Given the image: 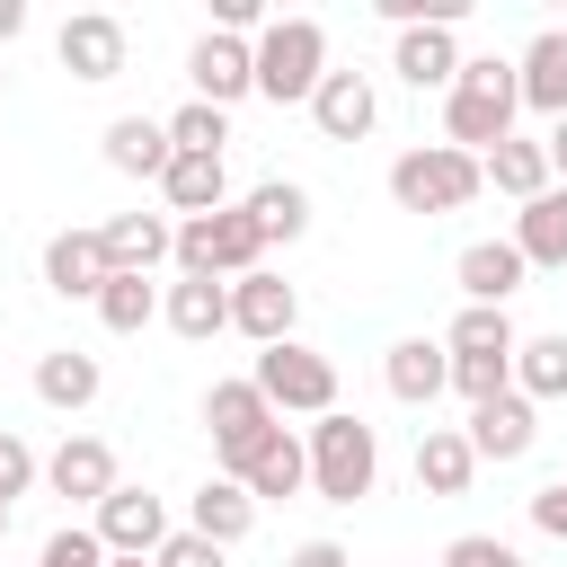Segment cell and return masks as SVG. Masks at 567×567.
<instances>
[{
    "label": "cell",
    "instance_id": "1",
    "mask_svg": "<svg viewBox=\"0 0 567 567\" xmlns=\"http://www.w3.org/2000/svg\"><path fill=\"white\" fill-rule=\"evenodd\" d=\"M514 115H523V89H514V62H496V53H478V62H461V80L443 89V142L452 151H496L505 133H514Z\"/></svg>",
    "mask_w": 567,
    "mask_h": 567
},
{
    "label": "cell",
    "instance_id": "2",
    "mask_svg": "<svg viewBox=\"0 0 567 567\" xmlns=\"http://www.w3.org/2000/svg\"><path fill=\"white\" fill-rule=\"evenodd\" d=\"M248 62H257V97L310 106V89L328 80V27L319 18H266L257 44H248Z\"/></svg>",
    "mask_w": 567,
    "mask_h": 567
},
{
    "label": "cell",
    "instance_id": "3",
    "mask_svg": "<svg viewBox=\"0 0 567 567\" xmlns=\"http://www.w3.org/2000/svg\"><path fill=\"white\" fill-rule=\"evenodd\" d=\"M301 452H310V487H319L328 505H363V496H372V478H381V443H372V425H363V416H346V408L310 416Z\"/></svg>",
    "mask_w": 567,
    "mask_h": 567
},
{
    "label": "cell",
    "instance_id": "4",
    "mask_svg": "<svg viewBox=\"0 0 567 567\" xmlns=\"http://www.w3.org/2000/svg\"><path fill=\"white\" fill-rule=\"evenodd\" d=\"M177 275H204V284H239V275H257L266 266V230L248 221V204H221V213H204V221H177Z\"/></svg>",
    "mask_w": 567,
    "mask_h": 567
},
{
    "label": "cell",
    "instance_id": "5",
    "mask_svg": "<svg viewBox=\"0 0 567 567\" xmlns=\"http://www.w3.org/2000/svg\"><path fill=\"white\" fill-rule=\"evenodd\" d=\"M478 195V159L470 151H452V142H416V151H399L390 159V204L399 213H461Z\"/></svg>",
    "mask_w": 567,
    "mask_h": 567
},
{
    "label": "cell",
    "instance_id": "6",
    "mask_svg": "<svg viewBox=\"0 0 567 567\" xmlns=\"http://www.w3.org/2000/svg\"><path fill=\"white\" fill-rule=\"evenodd\" d=\"M248 381L266 390L275 416H328V408H337V363H328L319 346H301V337L257 346V372H248Z\"/></svg>",
    "mask_w": 567,
    "mask_h": 567
},
{
    "label": "cell",
    "instance_id": "7",
    "mask_svg": "<svg viewBox=\"0 0 567 567\" xmlns=\"http://www.w3.org/2000/svg\"><path fill=\"white\" fill-rule=\"evenodd\" d=\"M275 425H284V416L266 408V390H257V381H213V390H204V434H213L221 478H239V461H248Z\"/></svg>",
    "mask_w": 567,
    "mask_h": 567
},
{
    "label": "cell",
    "instance_id": "8",
    "mask_svg": "<svg viewBox=\"0 0 567 567\" xmlns=\"http://www.w3.org/2000/svg\"><path fill=\"white\" fill-rule=\"evenodd\" d=\"M53 53H62V71H71V80H115V71H124V53H133V35H124V18H115V9H80V18H62Z\"/></svg>",
    "mask_w": 567,
    "mask_h": 567
},
{
    "label": "cell",
    "instance_id": "9",
    "mask_svg": "<svg viewBox=\"0 0 567 567\" xmlns=\"http://www.w3.org/2000/svg\"><path fill=\"white\" fill-rule=\"evenodd\" d=\"M186 80H195V97L204 106H239V97H257V62H248V35H195V53H186Z\"/></svg>",
    "mask_w": 567,
    "mask_h": 567
},
{
    "label": "cell",
    "instance_id": "10",
    "mask_svg": "<svg viewBox=\"0 0 567 567\" xmlns=\"http://www.w3.org/2000/svg\"><path fill=\"white\" fill-rule=\"evenodd\" d=\"M89 532H97V549H106V558H151V549L168 540V505H159L151 487H115V496L97 505V523H89Z\"/></svg>",
    "mask_w": 567,
    "mask_h": 567
},
{
    "label": "cell",
    "instance_id": "11",
    "mask_svg": "<svg viewBox=\"0 0 567 567\" xmlns=\"http://www.w3.org/2000/svg\"><path fill=\"white\" fill-rule=\"evenodd\" d=\"M292 319H301V292H292L284 275H266V266H257V275H239V284H230V328H239L248 346H284V337H292Z\"/></svg>",
    "mask_w": 567,
    "mask_h": 567
},
{
    "label": "cell",
    "instance_id": "12",
    "mask_svg": "<svg viewBox=\"0 0 567 567\" xmlns=\"http://www.w3.org/2000/svg\"><path fill=\"white\" fill-rule=\"evenodd\" d=\"M461 434H470V452H478V461H523V452L540 443V408H532L523 390H496V399H478V408H470V425H461Z\"/></svg>",
    "mask_w": 567,
    "mask_h": 567
},
{
    "label": "cell",
    "instance_id": "13",
    "mask_svg": "<svg viewBox=\"0 0 567 567\" xmlns=\"http://www.w3.org/2000/svg\"><path fill=\"white\" fill-rule=\"evenodd\" d=\"M310 124H319L328 142H363V133L381 124V89H372L363 71H328V80L310 89Z\"/></svg>",
    "mask_w": 567,
    "mask_h": 567
},
{
    "label": "cell",
    "instance_id": "14",
    "mask_svg": "<svg viewBox=\"0 0 567 567\" xmlns=\"http://www.w3.org/2000/svg\"><path fill=\"white\" fill-rule=\"evenodd\" d=\"M44 478H53V496H71V505H106L124 478H115V452L97 443V434H62L53 443V461H44Z\"/></svg>",
    "mask_w": 567,
    "mask_h": 567
},
{
    "label": "cell",
    "instance_id": "15",
    "mask_svg": "<svg viewBox=\"0 0 567 567\" xmlns=\"http://www.w3.org/2000/svg\"><path fill=\"white\" fill-rule=\"evenodd\" d=\"M106 275H115V266H106V239H97V230H53V239H44V284H53L62 301H97Z\"/></svg>",
    "mask_w": 567,
    "mask_h": 567
},
{
    "label": "cell",
    "instance_id": "16",
    "mask_svg": "<svg viewBox=\"0 0 567 567\" xmlns=\"http://www.w3.org/2000/svg\"><path fill=\"white\" fill-rule=\"evenodd\" d=\"M381 381H390V399L434 408V399L452 390V354H443V337H399V346L381 354Z\"/></svg>",
    "mask_w": 567,
    "mask_h": 567
},
{
    "label": "cell",
    "instance_id": "17",
    "mask_svg": "<svg viewBox=\"0 0 567 567\" xmlns=\"http://www.w3.org/2000/svg\"><path fill=\"white\" fill-rule=\"evenodd\" d=\"M97 239H106V266L115 275H151V266H168L177 221L168 213H115V221H97Z\"/></svg>",
    "mask_w": 567,
    "mask_h": 567
},
{
    "label": "cell",
    "instance_id": "18",
    "mask_svg": "<svg viewBox=\"0 0 567 567\" xmlns=\"http://www.w3.org/2000/svg\"><path fill=\"white\" fill-rule=\"evenodd\" d=\"M452 275H461V292H470V310H505V301L523 292V275H532V266L514 257V239H470Z\"/></svg>",
    "mask_w": 567,
    "mask_h": 567
},
{
    "label": "cell",
    "instance_id": "19",
    "mask_svg": "<svg viewBox=\"0 0 567 567\" xmlns=\"http://www.w3.org/2000/svg\"><path fill=\"white\" fill-rule=\"evenodd\" d=\"M186 532H204L213 549H239V540L257 532V496H248L239 478H221V470H213V478L195 487V505H186Z\"/></svg>",
    "mask_w": 567,
    "mask_h": 567
},
{
    "label": "cell",
    "instance_id": "20",
    "mask_svg": "<svg viewBox=\"0 0 567 567\" xmlns=\"http://www.w3.org/2000/svg\"><path fill=\"white\" fill-rule=\"evenodd\" d=\"M390 71H399L408 89H452V80H461V35H452V27H399Z\"/></svg>",
    "mask_w": 567,
    "mask_h": 567
},
{
    "label": "cell",
    "instance_id": "21",
    "mask_svg": "<svg viewBox=\"0 0 567 567\" xmlns=\"http://www.w3.org/2000/svg\"><path fill=\"white\" fill-rule=\"evenodd\" d=\"M239 487H248L257 505H266V496H301V487H310V452H301V434H292V425H275V434L239 461Z\"/></svg>",
    "mask_w": 567,
    "mask_h": 567
},
{
    "label": "cell",
    "instance_id": "22",
    "mask_svg": "<svg viewBox=\"0 0 567 567\" xmlns=\"http://www.w3.org/2000/svg\"><path fill=\"white\" fill-rule=\"evenodd\" d=\"M514 89H523V106H540L549 124L567 115V27H540V35L523 44V62H514Z\"/></svg>",
    "mask_w": 567,
    "mask_h": 567
},
{
    "label": "cell",
    "instance_id": "23",
    "mask_svg": "<svg viewBox=\"0 0 567 567\" xmlns=\"http://www.w3.org/2000/svg\"><path fill=\"white\" fill-rule=\"evenodd\" d=\"M478 186H496V195H514V204H532V195H549L558 177H549V151H540V142H523V133H505L496 151H478Z\"/></svg>",
    "mask_w": 567,
    "mask_h": 567
},
{
    "label": "cell",
    "instance_id": "24",
    "mask_svg": "<svg viewBox=\"0 0 567 567\" xmlns=\"http://www.w3.org/2000/svg\"><path fill=\"white\" fill-rule=\"evenodd\" d=\"M159 319L186 337V346H204V337H221L230 328V284H204V275H177L168 292H159Z\"/></svg>",
    "mask_w": 567,
    "mask_h": 567
},
{
    "label": "cell",
    "instance_id": "25",
    "mask_svg": "<svg viewBox=\"0 0 567 567\" xmlns=\"http://www.w3.org/2000/svg\"><path fill=\"white\" fill-rule=\"evenodd\" d=\"M470 478H478L470 434H461V425H425V434H416V487H425V496H470Z\"/></svg>",
    "mask_w": 567,
    "mask_h": 567
},
{
    "label": "cell",
    "instance_id": "26",
    "mask_svg": "<svg viewBox=\"0 0 567 567\" xmlns=\"http://www.w3.org/2000/svg\"><path fill=\"white\" fill-rule=\"evenodd\" d=\"M159 195H168V213L204 221V213H221V204H230V168H221V159H195V151H177V159L159 168Z\"/></svg>",
    "mask_w": 567,
    "mask_h": 567
},
{
    "label": "cell",
    "instance_id": "27",
    "mask_svg": "<svg viewBox=\"0 0 567 567\" xmlns=\"http://www.w3.org/2000/svg\"><path fill=\"white\" fill-rule=\"evenodd\" d=\"M97 354H80V346H53V354H35V399L44 408H62V416H80L89 399H97Z\"/></svg>",
    "mask_w": 567,
    "mask_h": 567
},
{
    "label": "cell",
    "instance_id": "28",
    "mask_svg": "<svg viewBox=\"0 0 567 567\" xmlns=\"http://www.w3.org/2000/svg\"><path fill=\"white\" fill-rule=\"evenodd\" d=\"M514 257L523 266H567V186H549L514 213Z\"/></svg>",
    "mask_w": 567,
    "mask_h": 567
},
{
    "label": "cell",
    "instance_id": "29",
    "mask_svg": "<svg viewBox=\"0 0 567 567\" xmlns=\"http://www.w3.org/2000/svg\"><path fill=\"white\" fill-rule=\"evenodd\" d=\"M177 151H168V124H151V115H115L106 124V168H124V177H159Z\"/></svg>",
    "mask_w": 567,
    "mask_h": 567
},
{
    "label": "cell",
    "instance_id": "30",
    "mask_svg": "<svg viewBox=\"0 0 567 567\" xmlns=\"http://www.w3.org/2000/svg\"><path fill=\"white\" fill-rule=\"evenodd\" d=\"M239 204H248V221L266 230V248H275V239L292 248V239L310 230V186H292V177H266V186H257V195H239Z\"/></svg>",
    "mask_w": 567,
    "mask_h": 567
},
{
    "label": "cell",
    "instance_id": "31",
    "mask_svg": "<svg viewBox=\"0 0 567 567\" xmlns=\"http://www.w3.org/2000/svg\"><path fill=\"white\" fill-rule=\"evenodd\" d=\"M514 390L540 408V399H567V337H514Z\"/></svg>",
    "mask_w": 567,
    "mask_h": 567
},
{
    "label": "cell",
    "instance_id": "32",
    "mask_svg": "<svg viewBox=\"0 0 567 567\" xmlns=\"http://www.w3.org/2000/svg\"><path fill=\"white\" fill-rule=\"evenodd\" d=\"M97 319H106L115 337H142V328L159 319V284H151V275H106V292H97Z\"/></svg>",
    "mask_w": 567,
    "mask_h": 567
},
{
    "label": "cell",
    "instance_id": "33",
    "mask_svg": "<svg viewBox=\"0 0 567 567\" xmlns=\"http://www.w3.org/2000/svg\"><path fill=\"white\" fill-rule=\"evenodd\" d=\"M443 354H452V363H470V354H496V363H505V354H514V319H505V310H461V319L443 328Z\"/></svg>",
    "mask_w": 567,
    "mask_h": 567
},
{
    "label": "cell",
    "instance_id": "34",
    "mask_svg": "<svg viewBox=\"0 0 567 567\" xmlns=\"http://www.w3.org/2000/svg\"><path fill=\"white\" fill-rule=\"evenodd\" d=\"M221 142H230V115H221V106H204V97H186V106L168 115V151H195V159H221Z\"/></svg>",
    "mask_w": 567,
    "mask_h": 567
},
{
    "label": "cell",
    "instance_id": "35",
    "mask_svg": "<svg viewBox=\"0 0 567 567\" xmlns=\"http://www.w3.org/2000/svg\"><path fill=\"white\" fill-rule=\"evenodd\" d=\"M452 390L478 408V399H496V390H514V354L496 363V354H470V363H452Z\"/></svg>",
    "mask_w": 567,
    "mask_h": 567
},
{
    "label": "cell",
    "instance_id": "36",
    "mask_svg": "<svg viewBox=\"0 0 567 567\" xmlns=\"http://www.w3.org/2000/svg\"><path fill=\"white\" fill-rule=\"evenodd\" d=\"M35 567H106V549H97V532L89 523H62L53 540H44V558Z\"/></svg>",
    "mask_w": 567,
    "mask_h": 567
},
{
    "label": "cell",
    "instance_id": "37",
    "mask_svg": "<svg viewBox=\"0 0 567 567\" xmlns=\"http://www.w3.org/2000/svg\"><path fill=\"white\" fill-rule=\"evenodd\" d=\"M443 567H523V549L496 540V532H461V540L443 549Z\"/></svg>",
    "mask_w": 567,
    "mask_h": 567
},
{
    "label": "cell",
    "instance_id": "38",
    "mask_svg": "<svg viewBox=\"0 0 567 567\" xmlns=\"http://www.w3.org/2000/svg\"><path fill=\"white\" fill-rule=\"evenodd\" d=\"M35 470H44V461H35V452H27V443L0 425V505H18V496L35 487Z\"/></svg>",
    "mask_w": 567,
    "mask_h": 567
},
{
    "label": "cell",
    "instance_id": "39",
    "mask_svg": "<svg viewBox=\"0 0 567 567\" xmlns=\"http://www.w3.org/2000/svg\"><path fill=\"white\" fill-rule=\"evenodd\" d=\"M221 558H230V549H213L204 532H168V540L151 549V567H221Z\"/></svg>",
    "mask_w": 567,
    "mask_h": 567
},
{
    "label": "cell",
    "instance_id": "40",
    "mask_svg": "<svg viewBox=\"0 0 567 567\" xmlns=\"http://www.w3.org/2000/svg\"><path fill=\"white\" fill-rule=\"evenodd\" d=\"M532 523H540L549 540H567V478H549V487L532 496Z\"/></svg>",
    "mask_w": 567,
    "mask_h": 567
},
{
    "label": "cell",
    "instance_id": "41",
    "mask_svg": "<svg viewBox=\"0 0 567 567\" xmlns=\"http://www.w3.org/2000/svg\"><path fill=\"white\" fill-rule=\"evenodd\" d=\"M284 567H354V558H346V540H301Z\"/></svg>",
    "mask_w": 567,
    "mask_h": 567
},
{
    "label": "cell",
    "instance_id": "42",
    "mask_svg": "<svg viewBox=\"0 0 567 567\" xmlns=\"http://www.w3.org/2000/svg\"><path fill=\"white\" fill-rule=\"evenodd\" d=\"M540 151H549V177H567V115H558V124L540 133Z\"/></svg>",
    "mask_w": 567,
    "mask_h": 567
},
{
    "label": "cell",
    "instance_id": "43",
    "mask_svg": "<svg viewBox=\"0 0 567 567\" xmlns=\"http://www.w3.org/2000/svg\"><path fill=\"white\" fill-rule=\"evenodd\" d=\"M18 27H27V0H0V44H9Z\"/></svg>",
    "mask_w": 567,
    "mask_h": 567
},
{
    "label": "cell",
    "instance_id": "44",
    "mask_svg": "<svg viewBox=\"0 0 567 567\" xmlns=\"http://www.w3.org/2000/svg\"><path fill=\"white\" fill-rule=\"evenodd\" d=\"M106 567H151V558H106Z\"/></svg>",
    "mask_w": 567,
    "mask_h": 567
},
{
    "label": "cell",
    "instance_id": "45",
    "mask_svg": "<svg viewBox=\"0 0 567 567\" xmlns=\"http://www.w3.org/2000/svg\"><path fill=\"white\" fill-rule=\"evenodd\" d=\"M0 540H9V505H0Z\"/></svg>",
    "mask_w": 567,
    "mask_h": 567
},
{
    "label": "cell",
    "instance_id": "46",
    "mask_svg": "<svg viewBox=\"0 0 567 567\" xmlns=\"http://www.w3.org/2000/svg\"><path fill=\"white\" fill-rule=\"evenodd\" d=\"M0 80H9V71H0Z\"/></svg>",
    "mask_w": 567,
    "mask_h": 567
}]
</instances>
